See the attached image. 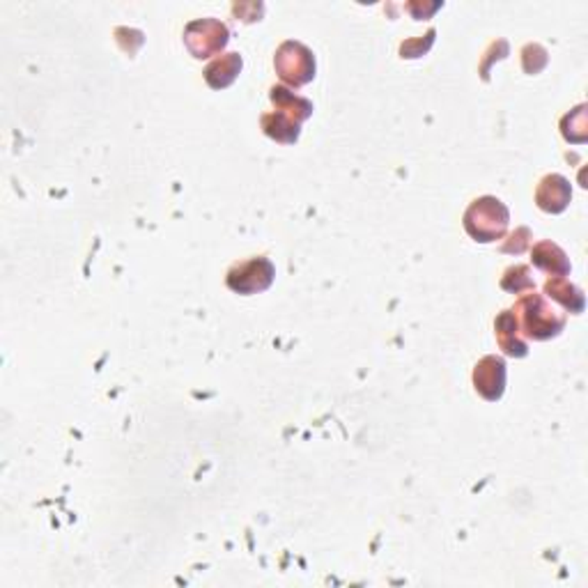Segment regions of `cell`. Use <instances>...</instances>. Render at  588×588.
<instances>
[{"label": "cell", "mask_w": 588, "mask_h": 588, "mask_svg": "<svg viewBox=\"0 0 588 588\" xmlns=\"http://www.w3.org/2000/svg\"><path fill=\"white\" fill-rule=\"evenodd\" d=\"M522 62L527 74H538L547 65V51L538 46V44H528L522 51Z\"/></svg>", "instance_id": "2e32d148"}, {"label": "cell", "mask_w": 588, "mask_h": 588, "mask_svg": "<svg viewBox=\"0 0 588 588\" xmlns=\"http://www.w3.org/2000/svg\"><path fill=\"white\" fill-rule=\"evenodd\" d=\"M515 317H518L519 331L531 340H550L559 336L566 327V315L559 313L543 294H527L515 304Z\"/></svg>", "instance_id": "6da1fadb"}, {"label": "cell", "mask_w": 588, "mask_h": 588, "mask_svg": "<svg viewBox=\"0 0 588 588\" xmlns=\"http://www.w3.org/2000/svg\"><path fill=\"white\" fill-rule=\"evenodd\" d=\"M299 122H294L292 118L278 113V110L262 115V129H265V134H267L269 138H274V141L285 143V145L297 143V138H299Z\"/></svg>", "instance_id": "4fadbf2b"}, {"label": "cell", "mask_w": 588, "mask_h": 588, "mask_svg": "<svg viewBox=\"0 0 588 588\" xmlns=\"http://www.w3.org/2000/svg\"><path fill=\"white\" fill-rule=\"evenodd\" d=\"M276 269L267 257H251L246 262H237L228 272V288L237 294L265 292L274 283Z\"/></svg>", "instance_id": "5b68a950"}, {"label": "cell", "mask_w": 588, "mask_h": 588, "mask_svg": "<svg viewBox=\"0 0 588 588\" xmlns=\"http://www.w3.org/2000/svg\"><path fill=\"white\" fill-rule=\"evenodd\" d=\"M494 329H496V340H499V347L503 349V355L512 356V359H522V356L528 355V345L524 343L515 313L503 311L502 315L496 317Z\"/></svg>", "instance_id": "ba28073f"}, {"label": "cell", "mask_w": 588, "mask_h": 588, "mask_svg": "<svg viewBox=\"0 0 588 588\" xmlns=\"http://www.w3.org/2000/svg\"><path fill=\"white\" fill-rule=\"evenodd\" d=\"M528 267L527 265H518V267H510L502 278V288L508 290V292H524V290H534L535 283L534 278L528 276Z\"/></svg>", "instance_id": "9a60e30c"}, {"label": "cell", "mask_w": 588, "mask_h": 588, "mask_svg": "<svg viewBox=\"0 0 588 588\" xmlns=\"http://www.w3.org/2000/svg\"><path fill=\"white\" fill-rule=\"evenodd\" d=\"M439 7H441V3H435V5H432V7H428V10H425V7H421L419 3H409V5H407V10L412 12V14H414L416 19H425V17H430L432 12H437V10H439Z\"/></svg>", "instance_id": "d6986e66"}, {"label": "cell", "mask_w": 588, "mask_h": 588, "mask_svg": "<svg viewBox=\"0 0 588 588\" xmlns=\"http://www.w3.org/2000/svg\"><path fill=\"white\" fill-rule=\"evenodd\" d=\"M230 42V30L225 23L216 19H198L191 21L184 30V44L193 58L202 61L209 55H216L218 51L225 49Z\"/></svg>", "instance_id": "277c9868"}, {"label": "cell", "mask_w": 588, "mask_h": 588, "mask_svg": "<svg viewBox=\"0 0 588 588\" xmlns=\"http://www.w3.org/2000/svg\"><path fill=\"white\" fill-rule=\"evenodd\" d=\"M510 214L499 198L485 196L474 200L464 212V228L480 244L502 240L508 230Z\"/></svg>", "instance_id": "7a4b0ae2"}, {"label": "cell", "mask_w": 588, "mask_h": 588, "mask_svg": "<svg viewBox=\"0 0 588 588\" xmlns=\"http://www.w3.org/2000/svg\"><path fill=\"white\" fill-rule=\"evenodd\" d=\"M432 39H435V30H430L428 33V39H412V42H404L403 49H400V53H403V58H419V55H423L425 51L430 49Z\"/></svg>", "instance_id": "e0dca14e"}, {"label": "cell", "mask_w": 588, "mask_h": 588, "mask_svg": "<svg viewBox=\"0 0 588 588\" xmlns=\"http://www.w3.org/2000/svg\"><path fill=\"white\" fill-rule=\"evenodd\" d=\"M241 71V55L240 53H225L221 58L208 65L205 69V81L214 87V90H224L234 78L240 77Z\"/></svg>", "instance_id": "7c38bea8"}, {"label": "cell", "mask_w": 588, "mask_h": 588, "mask_svg": "<svg viewBox=\"0 0 588 588\" xmlns=\"http://www.w3.org/2000/svg\"><path fill=\"white\" fill-rule=\"evenodd\" d=\"M474 387L485 400L496 403L506 391V363L502 356H485L476 363Z\"/></svg>", "instance_id": "8992f818"}, {"label": "cell", "mask_w": 588, "mask_h": 588, "mask_svg": "<svg viewBox=\"0 0 588 588\" xmlns=\"http://www.w3.org/2000/svg\"><path fill=\"white\" fill-rule=\"evenodd\" d=\"M563 136L570 143H586L588 125H586V106H577L570 115H566L561 122Z\"/></svg>", "instance_id": "5bb4252c"}, {"label": "cell", "mask_w": 588, "mask_h": 588, "mask_svg": "<svg viewBox=\"0 0 588 588\" xmlns=\"http://www.w3.org/2000/svg\"><path fill=\"white\" fill-rule=\"evenodd\" d=\"M531 256H534L535 267L551 274V276H566V274H570V260H568L561 246H556L554 241H540V244H535Z\"/></svg>", "instance_id": "30bf717a"}, {"label": "cell", "mask_w": 588, "mask_h": 588, "mask_svg": "<svg viewBox=\"0 0 588 588\" xmlns=\"http://www.w3.org/2000/svg\"><path fill=\"white\" fill-rule=\"evenodd\" d=\"M572 198V189L570 182L563 177V175H547L545 180L538 184V191H535V202H538V208L543 212L550 214H561L563 209L570 205Z\"/></svg>", "instance_id": "52a82bcc"}, {"label": "cell", "mask_w": 588, "mask_h": 588, "mask_svg": "<svg viewBox=\"0 0 588 588\" xmlns=\"http://www.w3.org/2000/svg\"><path fill=\"white\" fill-rule=\"evenodd\" d=\"M269 99H272V104L276 106L278 113L288 115V118H292V120L299 122V125L313 115L311 102L304 97H297V94H292L288 87L283 86H274L272 90H269Z\"/></svg>", "instance_id": "9c48e42d"}, {"label": "cell", "mask_w": 588, "mask_h": 588, "mask_svg": "<svg viewBox=\"0 0 588 588\" xmlns=\"http://www.w3.org/2000/svg\"><path fill=\"white\" fill-rule=\"evenodd\" d=\"M528 237H531L528 228H519L518 233L512 234L510 241H506V244L502 246V251L503 253H522L528 244Z\"/></svg>", "instance_id": "ac0fdd59"}, {"label": "cell", "mask_w": 588, "mask_h": 588, "mask_svg": "<svg viewBox=\"0 0 588 588\" xmlns=\"http://www.w3.org/2000/svg\"><path fill=\"white\" fill-rule=\"evenodd\" d=\"M274 67H276L281 81L294 87L306 86L315 78V55L308 46H304L301 42H292V39L278 46Z\"/></svg>", "instance_id": "3957f363"}, {"label": "cell", "mask_w": 588, "mask_h": 588, "mask_svg": "<svg viewBox=\"0 0 588 588\" xmlns=\"http://www.w3.org/2000/svg\"><path fill=\"white\" fill-rule=\"evenodd\" d=\"M545 294L550 299L559 301L563 308H568L570 313L579 315L586 308V299H584V292L577 288V285H572L568 278L563 276H554L550 278L545 283Z\"/></svg>", "instance_id": "8fae6325"}]
</instances>
